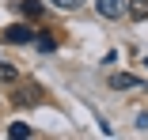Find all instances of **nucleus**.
I'll return each mask as SVG.
<instances>
[{
	"label": "nucleus",
	"mask_w": 148,
	"mask_h": 140,
	"mask_svg": "<svg viewBox=\"0 0 148 140\" xmlns=\"http://www.w3.org/2000/svg\"><path fill=\"white\" fill-rule=\"evenodd\" d=\"M38 102H42V87L38 83H23L15 91V106H38Z\"/></svg>",
	"instance_id": "3"
},
{
	"label": "nucleus",
	"mask_w": 148,
	"mask_h": 140,
	"mask_svg": "<svg viewBox=\"0 0 148 140\" xmlns=\"http://www.w3.org/2000/svg\"><path fill=\"white\" fill-rule=\"evenodd\" d=\"M8 133H12L15 140H31V125H23V121H15V125H12Z\"/></svg>",
	"instance_id": "8"
},
{
	"label": "nucleus",
	"mask_w": 148,
	"mask_h": 140,
	"mask_svg": "<svg viewBox=\"0 0 148 140\" xmlns=\"http://www.w3.org/2000/svg\"><path fill=\"white\" fill-rule=\"evenodd\" d=\"M95 8L103 19H125L129 15V0H95Z\"/></svg>",
	"instance_id": "1"
},
{
	"label": "nucleus",
	"mask_w": 148,
	"mask_h": 140,
	"mask_svg": "<svg viewBox=\"0 0 148 140\" xmlns=\"http://www.w3.org/2000/svg\"><path fill=\"white\" fill-rule=\"evenodd\" d=\"M15 80H19L15 65H8V61H0V83H15Z\"/></svg>",
	"instance_id": "7"
},
{
	"label": "nucleus",
	"mask_w": 148,
	"mask_h": 140,
	"mask_svg": "<svg viewBox=\"0 0 148 140\" xmlns=\"http://www.w3.org/2000/svg\"><path fill=\"white\" fill-rule=\"evenodd\" d=\"M19 8H23V15H31V19H38V15L46 12L42 0H19Z\"/></svg>",
	"instance_id": "5"
},
{
	"label": "nucleus",
	"mask_w": 148,
	"mask_h": 140,
	"mask_svg": "<svg viewBox=\"0 0 148 140\" xmlns=\"http://www.w3.org/2000/svg\"><path fill=\"white\" fill-rule=\"evenodd\" d=\"M0 38H4V42H12V46H27V42H34V31L19 23V27H8V31L0 34Z\"/></svg>",
	"instance_id": "4"
},
{
	"label": "nucleus",
	"mask_w": 148,
	"mask_h": 140,
	"mask_svg": "<svg viewBox=\"0 0 148 140\" xmlns=\"http://www.w3.org/2000/svg\"><path fill=\"white\" fill-rule=\"evenodd\" d=\"M129 19H148V0H129Z\"/></svg>",
	"instance_id": "6"
},
{
	"label": "nucleus",
	"mask_w": 148,
	"mask_h": 140,
	"mask_svg": "<svg viewBox=\"0 0 148 140\" xmlns=\"http://www.w3.org/2000/svg\"><path fill=\"white\" fill-rule=\"evenodd\" d=\"M46 4H53V8H61V12H76L84 0H46Z\"/></svg>",
	"instance_id": "9"
},
{
	"label": "nucleus",
	"mask_w": 148,
	"mask_h": 140,
	"mask_svg": "<svg viewBox=\"0 0 148 140\" xmlns=\"http://www.w3.org/2000/svg\"><path fill=\"white\" fill-rule=\"evenodd\" d=\"M110 87H114V91H144V80L129 76V72H114V76H110Z\"/></svg>",
	"instance_id": "2"
}]
</instances>
